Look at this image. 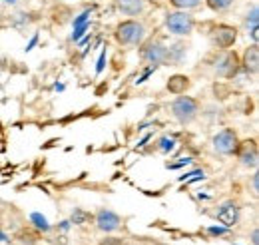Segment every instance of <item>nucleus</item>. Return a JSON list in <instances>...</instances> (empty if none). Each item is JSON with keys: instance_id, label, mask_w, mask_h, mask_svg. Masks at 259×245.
Segmentation results:
<instances>
[{"instance_id": "obj_14", "label": "nucleus", "mask_w": 259, "mask_h": 245, "mask_svg": "<svg viewBox=\"0 0 259 245\" xmlns=\"http://www.w3.org/2000/svg\"><path fill=\"white\" fill-rule=\"evenodd\" d=\"M176 148H178V138L174 134H163V136L158 138V142H156V150L160 153H163V155L174 153Z\"/></svg>"}, {"instance_id": "obj_5", "label": "nucleus", "mask_w": 259, "mask_h": 245, "mask_svg": "<svg viewBox=\"0 0 259 245\" xmlns=\"http://www.w3.org/2000/svg\"><path fill=\"white\" fill-rule=\"evenodd\" d=\"M239 134L233 130V128H222L220 132H215L211 136V150L218 153V155H224V157H231L235 155L237 148H239Z\"/></svg>"}, {"instance_id": "obj_19", "label": "nucleus", "mask_w": 259, "mask_h": 245, "mask_svg": "<svg viewBox=\"0 0 259 245\" xmlns=\"http://www.w3.org/2000/svg\"><path fill=\"white\" fill-rule=\"evenodd\" d=\"M156 70H158V66H146V68H144V74H142V76L136 80V86H142L144 82H148V78H150V76H152Z\"/></svg>"}, {"instance_id": "obj_17", "label": "nucleus", "mask_w": 259, "mask_h": 245, "mask_svg": "<svg viewBox=\"0 0 259 245\" xmlns=\"http://www.w3.org/2000/svg\"><path fill=\"white\" fill-rule=\"evenodd\" d=\"M203 4L215 14H226L237 4V0H203Z\"/></svg>"}, {"instance_id": "obj_9", "label": "nucleus", "mask_w": 259, "mask_h": 245, "mask_svg": "<svg viewBox=\"0 0 259 245\" xmlns=\"http://www.w3.org/2000/svg\"><path fill=\"white\" fill-rule=\"evenodd\" d=\"M239 70V58L235 56V52L229 50H222L215 60H213V72L220 78H233Z\"/></svg>"}, {"instance_id": "obj_27", "label": "nucleus", "mask_w": 259, "mask_h": 245, "mask_svg": "<svg viewBox=\"0 0 259 245\" xmlns=\"http://www.w3.org/2000/svg\"><path fill=\"white\" fill-rule=\"evenodd\" d=\"M36 42H38V34H34L32 40H30V42L26 44V48H24V50H26V52H30V50L34 48V46H36Z\"/></svg>"}, {"instance_id": "obj_28", "label": "nucleus", "mask_w": 259, "mask_h": 245, "mask_svg": "<svg viewBox=\"0 0 259 245\" xmlns=\"http://www.w3.org/2000/svg\"><path fill=\"white\" fill-rule=\"evenodd\" d=\"M2 2H4L6 6H18V4L22 2V0H2Z\"/></svg>"}, {"instance_id": "obj_26", "label": "nucleus", "mask_w": 259, "mask_h": 245, "mask_svg": "<svg viewBox=\"0 0 259 245\" xmlns=\"http://www.w3.org/2000/svg\"><path fill=\"white\" fill-rule=\"evenodd\" d=\"M251 245H259V229L257 227H253V231H251Z\"/></svg>"}, {"instance_id": "obj_12", "label": "nucleus", "mask_w": 259, "mask_h": 245, "mask_svg": "<svg viewBox=\"0 0 259 245\" xmlns=\"http://www.w3.org/2000/svg\"><path fill=\"white\" fill-rule=\"evenodd\" d=\"M239 68L245 72V74H249V76H255L259 70V44H249L245 50H243V54H241V58H239Z\"/></svg>"}, {"instance_id": "obj_10", "label": "nucleus", "mask_w": 259, "mask_h": 245, "mask_svg": "<svg viewBox=\"0 0 259 245\" xmlns=\"http://www.w3.org/2000/svg\"><path fill=\"white\" fill-rule=\"evenodd\" d=\"M235 157L239 159V166H243L245 170H257V164H259L257 142L255 140L239 142V148L235 152Z\"/></svg>"}, {"instance_id": "obj_21", "label": "nucleus", "mask_w": 259, "mask_h": 245, "mask_svg": "<svg viewBox=\"0 0 259 245\" xmlns=\"http://www.w3.org/2000/svg\"><path fill=\"white\" fill-rule=\"evenodd\" d=\"M106 58H108V50H102V54H100L98 64H96V76L102 74V70H104V66H106Z\"/></svg>"}, {"instance_id": "obj_25", "label": "nucleus", "mask_w": 259, "mask_h": 245, "mask_svg": "<svg viewBox=\"0 0 259 245\" xmlns=\"http://www.w3.org/2000/svg\"><path fill=\"white\" fill-rule=\"evenodd\" d=\"M251 191H253V195L259 193V172H253V176H251Z\"/></svg>"}, {"instance_id": "obj_3", "label": "nucleus", "mask_w": 259, "mask_h": 245, "mask_svg": "<svg viewBox=\"0 0 259 245\" xmlns=\"http://www.w3.org/2000/svg\"><path fill=\"white\" fill-rule=\"evenodd\" d=\"M163 28L169 32L171 36L184 38L190 36L195 30V18L192 16V12L186 10H167L163 14Z\"/></svg>"}, {"instance_id": "obj_18", "label": "nucleus", "mask_w": 259, "mask_h": 245, "mask_svg": "<svg viewBox=\"0 0 259 245\" xmlns=\"http://www.w3.org/2000/svg\"><path fill=\"white\" fill-rule=\"evenodd\" d=\"M169 8L174 10H186V12H194L203 6V0H167Z\"/></svg>"}, {"instance_id": "obj_22", "label": "nucleus", "mask_w": 259, "mask_h": 245, "mask_svg": "<svg viewBox=\"0 0 259 245\" xmlns=\"http://www.w3.org/2000/svg\"><path fill=\"white\" fill-rule=\"evenodd\" d=\"M192 164V157H182V161H167L165 164V168H169V170H176V168H182V166H190Z\"/></svg>"}, {"instance_id": "obj_23", "label": "nucleus", "mask_w": 259, "mask_h": 245, "mask_svg": "<svg viewBox=\"0 0 259 245\" xmlns=\"http://www.w3.org/2000/svg\"><path fill=\"white\" fill-rule=\"evenodd\" d=\"M100 245H126V241L122 237H104Z\"/></svg>"}, {"instance_id": "obj_15", "label": "nucleus", "mask_w": 259, "mask_h": 245, "mask_svg": "<svg viewBox=\"0 0 259 245\" xmlns=\"http://www.w3.org/2000/svg\"><path fill=\"white\" fill-rule=\"evenodd\" d=\"M188 88H190V78L188 76H182V74L171 76L169 82H167V90H169V94H174V96L186 94Z\"/></svg>"}, {"instance_id": "obj_20", "label": "nucleus", "mask_w": 259, "mask_h": 245, "mask_svg": "<svg viewBox=\"0 0 259 245\" xmlns=\"http://www.w3.org/2000/svg\"><path fill=\"white\" fill-rule=\"evenodd\" d=\"M86 217H92V215H88V214H86V212H82V210H76V212L72 214V221H74L76 225H82Z\"/></svg>"}, {"instance_id": "obj_7", "label": "nucleus", "mask_w": 259, "mask_h": 245, "mask_svg": "<svg viewBox=\"0 0 259 245\" xmlns=\"http://www.w3.org/2000/svg\"><path fill=\"white\" fill-rule=\"evenodd\" d=\"M215 219L227 229H233L235 225H239V221H241V206H239V201H235V199L222 201L218 206V210H215Z\"/></svg>"}, {"instance_id": "obj_2", "label": "nucleus", "mask_w": 259, "mask_h": 245, "mask_svg": "<svg viewBox=\"0 0 259 245\" xmlns=\"http://www.w3.org/2000/svg\"><path fill=\"white\" fill-rule=\"evenodd\" d=\"M199 100L188 94H180L169 102V116L180 126H192L199 118Z\"/></svg>"}, {"instance_id": "obj_16", "label": "nucleus", "mask_w": 259, "mask_h": 245, "mask_svg": "<svg viewBox=\"0 0 259 245\" xmlns=\"http://www.w3.org/2000/svg\"><path fill=\"white\" fill-rule=\"evenodd\" d=\"M186 58H188V46H184L182 42L169 46V62H167V64H171V66H180Z\"/></svg>"}, {"instance_id": "obj_11", "label": "nucleus", "mask_w": 259, "mask_h": 245, "mask_svg": "<svg viewBox=\"0 0 259 245\" xmlns=\"http://www.w3.org/2000/svg\"><path fill=\"white\" fill-rule=\"evenodd\" d=\"M114 4L116 10L128 18H142L150 8V0H114Z\"/></svg>"}, {"instance_id": "obj_4", "label": "nucleus", "mask_w": 259, "mask_h": 245, "mask_svg": "<svg viewBox=\"0 0 259 245\" xmlns=\"http://www.w3.org/2000/svg\"><path fill=\"white\" fill-rule=\"evenodd\" d=\"M140 60L146 66H163L169 62V46L160 38H146L140 46Z\"/></svg>"}, {"instance_id": "obj_13", "label": "nucleus", "mask_w": 259, "mask_h": 245, "mask_svg": "<svg viewBox=\"0 0 259 245\" xmlns=\"http://www.w3.org/2000/svg\"><path fill=\"white\" fill-rule=\"evenodd\" d=\"M243 28L247 32L251 44H259V6L257 4H253V6L245 12V16H243Z\"/></svg>"}, {"instance_id": "obj_24", "label": "nucleus", "mask_w": 259, "mask_h": 245, "mask_svg": "<svg viewBox=\"0 0 259 245\" xmlns=\"http://www.w3.org/2000/svg\"><path fill=\"white\" fill-rule=\"evenodd\" d=\"M207 233L209 235H226V233H229V229L227 227H224V225H220V227H207Z\"/></svg>"}, {"instance_id": "obj_6", "label": "nucleus", "mask_w": 259, "mask_h": 245, "mask_svg": "<svg viewBox=\"0 0 259 245\" xmlns=\"http://www.w3.org/2000/svg\"><path fill=\"white\" fill-rule=\"evenodd\" d=\"M92 219H94L96 229L100 233H104V235L118 233L124 227V217L120 214H116L114 210H110V208H100V210H96V214L92 215Z\"/></svg>"}, {"instance_id": "obj_8", "label": "nucleus", "mask_w": 259, "mask_h": 245, "mask_svg": "<svg viewBox=\"0 0 259 245\" xmlns=\"http://www.w3.org/2000/svg\"><path fill=\"white\" fill-rule=\"evenodd\" d=\"M237 28L231 24H215L209 32V40L215 48L220 50H229L237 42Z\"/></svg>"}, {"instance_id": "obj_1", "label": "nucleus", "mask_w": 259, "mask_h": 245, "mask_svg": "<svg viewBox=\"0 0 259 245\" xmlns=\"http://www.w3.org/2000/svg\"><path fill=\"white\" fill-rule=\"evenodd\" d=\"M148 38V26L142 18H124L114 28V42L122 48H140Z\"/></svg>"}]
</instances>
